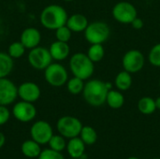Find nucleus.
<instances>
[{"instance_id":"obj_1","label":"nucleus","mask_w":160,"mask_h":159,"mask_svg":"<svg viewBox=\"0 0 160 159\" xmlns=\"http://www.w3.org/2000/svg\"><path fill=\"white\" fill-rule=\"evenodd\" d=\"M107 82L94 79L88 81L84 84L82 96L84 100L93 107H100L106 103L107 95L109 92Z\"/></svg>"},{"instance_id":"obj_2","label":"nucleus","mask_w":160,"mask_h":159,"mask_svg":"<svg viewBox=\"0 0 160 159\" xmlns=\"http://www.w3.org/2000/svg\"><path fill=\"white\" fill-rule=\"evenodd\" d=\"M68 18V12L62 6L52 4L42 9L39 21L43 27L50 30H56L67 23Z\"/></svg>"},{"instance_id":"obj_3","label":"nucleus","mask_w":160,"mask_h":159,"mask_svg":"<svg viewBox=\"0 0 160 159\" xmlns=\"http://www.w3.org/2000/svg\"><path fill=\"white\" fill-rule=\"evenodd\" d=\"M94 62L83 52L74 53L69 61V68L73 76L78 77L82 80H88L94 73L95 66Z\"/></svg>"},{"instance_id":"obj_4","label":"nucleus","mask_w":160,"mask_h":159,"mask_svg":"<svg viewBox=\"0 0 160 159\" xmlns=\"http://www.w3.org/2000/svg\"><path fill=\"white\" fill-rule=\"evenodd\" d=\"M111 35L109 25L101 21H96L88 24L84 30V37L90 44H102L108 40Z\"/></svg>"},{"instance_id":"obj_5","label":"nucleus","mask_w":160,"mask_h":159,"mask_svg":"<svg viewBox=\"0 0 160 159\" xmlns=\"http://www.w3.org/2000/svg\"><path fill=\"white\" fill-rule=\"evenodd\" d=\"M46 82L53 87H61L68 81L67 68L59 63H52L44 69Z\"/></svg>"},{"instance_id":"obj_6","label":"nucleus","mask_w":160,"mask_h":159,"mask_svg":"<svg viewBox=\"0 0 160 159\" xmlns=\"http://www.w3.org/2000/svg\"><path fill=\"white\" fill-rule=\"evenodd\" d=\"M82 122L73 116H63L59 118L56 124L57 130L60 135L67 139H72L78 137L82 128Z\"/></svg>"},{"instance_id":"obj_7","label":"nucleus","mask_w":160,"mask_h":159,"mask_svg":"<svg viewBox=\"0 0 160 159\" xmlns=\"http://www.w3.org/2000/svg\"><path fill=\"white\" fill-rule=\"evenodd\" d=\"M112 17L118 22L128 24L138 16V11L134 5L128 1H121L114 5L112 10Z\"/></svg>"},{"instance_id":"obj_8","label":"nucleus","mask_w":160,"mask_h":159,"mask_svg":"<svg viewBox=\"0 0 160 159\" xmlns=\"http://www.w3.org/2000/svg\"><path fill=\"white\" fill-rule=\"evenodd\" d=\"M52 57L49 49L37 46L30 50L28 53V63L37 70H44L52 62Z\"/></svg>"},{"instance_id":"obj_9","label":"nucleus","mask_w":160,"mask_h":159,"mask_svg":"<svg viewBox=\"0 0 160 159\" xmlns=\"http://www.w3.org/2000/svg\"><path fill=\"white\" fill-rule=\"evenodd\" d=\"M145 59L143 53L139 50L128 51L122 59V65L125 70L129 73H137L144 67Z\"/></svg>"},{"instance_id":"obj_10","label":"nucleus","mask_w":160,"mask_h":159,"mask_svg":"<svg viewBox=\"0 0 160 159\" xmlns=\"http://www.w3.org/2000/svg\"><path fill=\"white\" fill-rule=\"evenodd\" d=\"M30 134L32 140L39 144H47L51 138L53 136V131L52 126L43 120L35 122L30 129Z\"/></svg>"},{"instance_id":"obj_11","label":"nucleus","mask_w":160,"mask_h":159,"mask_svg":"<svg viewBox=\"0 0 160 159\" xmlns=\"http://www.w3.org/2000/svg\"><path fill=\"white\" fill-rule=\"evenodd\" d=\"M12 114L18 121L22 123H27L35 119L37 115V109L33 103L22 100L14 105L12 109Z\"/></svg>"},{"instance_id":"obj_12","label":"nucleus","mask_w":160,"mask_h":159,"mask_svg":"<svg viewBox=\"0 0 160 159\" xmlns=\"http://www.w3.org/2000/svg\"><path fill=\"white\" fill-rule=\"evenodd\" d=\"M18 97V87L14 82L6 78H0V105L12 104Z\"/></svg>"},{"instance_id":"obj_13","label":"nucleus","mask_w":160,"mask_h":159,"mask_svg":"<svg viewBox=\"0 0 160 159\" xmlns=\"http://www.w3.org/2000/svg\"><path fill=\"white\" fill-rule=\"evenodd\" d=\"M18 97L27 102H35L40 97V88L33 82H22L18 87Z\"/></svg>"},{"instance_id":"obj_14","label":"nucleus","mask_w":160,"mask_h":159,"mask_svg":"<svg viewBox=\"0 0 160 159\" xmlns=\"http://www.w3.org/2000/svg\"><path fill=\"white\" fill-rule=\"evenodd\" d=\"M41 40V34L40 32L35 27H27L25 28L20 37V41L23 44L26 49H33L38 46Z\"/></svg>"},{"instance_id":"obj_15","label":"nucleus","mask_w":160,"mask_h":159,"mask_svg":"<svg viewBox=\"0 0 160 159\" xmlns=\"http://www.w3.org/2000/svg\"><path fill=\"white\" fill-rule=\"evenodd\" d=\"M89 22H88L87 18L83 14H81V13H75L69 16L66 23V25L74 33L84 32Z\"/></svg>"},{"instance_id":"obj_16","label":"nucleus","mask_w":160,"mask_h":159,"mask_svg":"<svg viewBox=\"0 0 160 159\" xmlns=\"http://www.w3.org/2000/svg\"><path fill=\"white\" fill-rule=\"evenodd\" d=\"M49 51L53 60L62 61V60H65L69 55L70 48L68 42L56 40L51 44Z\"/></svg>"},{"instance_id":"obj_17","label":"nucleus","mask_w":160,"mask_h":159,"mask_svg":"<svg viewBox=\"0 0 160 159\" xmlns=\"http://www.w3.org/2000/svg\"><path fill=\"white\" fill-rule=\"evenodd\" d=\"M67 151L72 158H82L85 151V143L78 137L69 139L67 143Z\"/></svg>"},{"instance_id":"obj_18","label":"nucleus","mask_w":160,"mask_h":159,"mask_svg":"<svg viewBox=\"0 0 160 159\" xmlns=\"http://www.w3.org/2000/svg\"><path fill=\"white\" fill-rule=\"evenodd\" d=\"M22 153L28 158H38L41 153L40 144L34 140H28L22 142L21 146Z\"/></svg>"},{"instance_id":"obj_19","label":"nucleus","mask_w":160,"mask_h":159,"mask_svg":"<svg viewBox=\"0 0 160 159\" xmlns=\"http://www.w3.org/2000/svg\"><path fill=\"white\" fill-rule=\"evenodd\" d=\"M114 84L119 91H128L132 85L131 73L128 72L125 69L123 71H120L115 77Z\"/></svg>"},{"instance_id":"obj_20","label":"nucleus","mask_w":160,"mask_h":159,"mask_svg":"<svg viewBox=\"0 0 160 159\" xmlns=\"http://www.w3.org/2000/svg\"><path fill=\"white\" fill-rule=\"evenodd\" d=\"M14 67L13 58H11L8 53L0 52V78H6L8 76Z\"/></svg>"},{"instance_id":"obj_21","label":"nucleus","mask_w":160,"mask_h":159,"mask_svg":"<svg viewBox=\"0 0 160 159\" xmlns=\"http://www.w3.org/2000/svg\"><path fill=\"white\" fill-rule=\"evenodd\" d=\"M106 103L112 109H114V110L120 109L123 107L125 103V97L120 91H115L112 89L108 92Z\"/></svg>"},{"instance_id":"obj_22","label":"nucleus","mask_w":160,"mask_h":159,"mask_svg":"<svg viewBox=\"0 0 160 159\" xmlns=\"http://www.w3.org/2000/svg\"><path fill=\"white\" fill-rule=\"evenodd\" d=\"M138 110L145 115L154 113L157 110L156 100L150 97H143L138 102Z\"/></svg>"},{"instance_id":"obj_23","label":"nucleus","mask_w":160,"mask_h":159,"mask_svg":"<svg viewBox=\"0 0 160 159\" xmlns=\"http://www.w3.org/2000/svg\"><path fill=\"white\" fill-rule=\"evenodd\" d=\"M105 54V50L102 44H91L87 51V55L94 63L100 62Z\"/></svg>"},{"instance_id":"obj_24","label":"nucleus","mask_w":160,"mask_h":159,"mask_svg":"<svg viewBox=\"0 0 160 159\" xmlns=\"http://www.w3.org/2000/svg\"><path fill=\"white\" fill-rule=\"evenodd\" d=\"M80 136H81V139L82 140V142L86 145H92L98 140L97 131L92 127H89V126L82 127Z\"/></svg>"},{"instance_id":"obj_25","label":"nucleus","mask_w":160,"mask_h":159,"mask_svg":"<svg viewBox=\"0 0 160 159\" xmlns=\"http://www.w3.org/2000/svg\"><path fill=\"white\" fill-rule=\"evenodd\" d=\"M84 84L85 83L83 82V80L74 76L73 78L69 79L67 82V88L70 94L79 95V94L82 93L83 88H84Z\"/></svg>"},{"instance_id":"obj_26","label":"nucleus","mask_w":160,"mask_h":159,"mask_svg":"<svg viewBox=\"0 0 160 159\" xmlns=\"http://www.w3.org/2000/svg\"><path fill=\"white\" fill-rule=\"evenodd\" d=\"M25 50H26V48L23 46V44L21 41H15V42H12L8 46V53L11 58L17 59V58L22 57L24 54Z\"/></svg>"},{"instance_id":"obj_27","label":"nucleus","mask_w":160,"mask_h":159,"mask_svg":"<svg viewBox=\"0 0 160 159\" xmlns=\"http://www.w3.org/2000/svg\"><path fill=\"white\" fill-rule=\"evenodd\" d=\"M48 144L51 149L57 152H62L65 148H67V142L62 135H53L49 141Z\"/></svg>"},{"instance_id":"obj_28","label":"nucleus","mask_w":160,"mask_h":159,"mask_svg":"<svg viewBox=\"0 0 160 159\" xmlns=\"http://www.w3.org/2000/svg\"><path fill=\"white\" fill-rule=\"evenodd\" d=\"M72 31L65 24L55 30V37L59 41L63 42H68L71 38Z\"/></svg>"},{"instance_id":"obj_29","label":"nucleus","mask_w":160,"mask_h":159,"mask_svg":"<svg viewBox=\"0 0 160 159\" xmlns=\"http://www.w3.org/2000/svg\"><path fill=\"white\" fill-rule=\"evenodd\" d=\"M148 60L154 67H160V43L156 44L149 52Z\"/></svg>"},{"instance_id":"obj_30","label":"nucleus","mask_w":160,"mask_h":159,"mask_svg":"<svg viewBox=\"0 0 160 159\" xmlns=\"http://www.w3.org/2000/svg\"><path fill=\"white\" fill-rule=\"evenodd\" d=\"M38 159H65L61 152L54 151L51 148L41 151Z\"/></svg>"},{"instance_id":"obj_31","label":"nucleus","mask_w":160,"mask_h":159,"mask_svg":"<svg viewBox=\"0 0 160 159\" xmlns=\"http://www.w3.org/2000/svg\"><path fill=\"white\" fill-rule=\"evenodd\" d=\"M10 117V112L7 106L0 105V126L5 125Z\"/></svg>"},{"instance_id":"obj_32","label":"nucleus","mask_w":160,"mask_h":159,"mask_svg":"<svg viewBox=\"0 0 160 159\" xmlns=\"http://www.w3.org/2000/svg\"><path fill=\"white\" fill-rule=\"evenodd\" d=\"M131 25H132V27L134 28V29H136V30H140V29H142V27H143V21L141 19V18H139L138 16L132 21V22L130 23Z\"/></svg>"},{"instance_id":"obj_33","label":"nucleus","mask_w":160,"mask_h":159,"mask_svg":"<svg viewBox=\"0 0 160 159\" xmlns=\"http://www.w3.org/2000/svg\"><path fill=\"white\" fill-rule=\"evenodd\" d=\"M5 142H6V137L2 132H0V149L4 146Z\"/></svg>"},{"instance_id":"obj_34","label":"nucleus","mask_w":160,"mask_h":159,"mask_svg":"<svg viewBox=\"0 0 160 159\" xmlns=\"http://www.w3.org/2000/svg\"><path fill=\"white\" fill-rule=\"evenodd\" d=\"M156 100V106H157V109H158L160 110V97H158L157 99H155Z\"/></svg>"},{"instance_id":"obj_35","label":"nucleus","mask_w":160,"mask_h":159,"mask_svg":"<svg viewBox=\"0 0 160 159\" xmlns=\"http://www.w3.org/2000/svg\"><path fill=\"white\" fill-rule=\"evenodd\" d=\"M128 159H139L138 157H129V158H128Z\"/></svg>"},{"instance_id":"obj_36","label":"nucleus","mask_w":160,"mask_h":159,"mask_svg":"<svg viewBox=\"0 0 160 159\" xmlns=\"http://www.w3.org/2000/svg\"><path fill=\"white\" fill-rule=\"evenodd\" d=\"M64 1H67V2H71V1H73V0H64Z\"/></svg>"},{"instance_id":"obj_37","label":"nucleus","mask_w":160,"mask_h":159,"mask_svg":"<svg viewBox=\"0 0 160 159\" xmlns=\"http://www.w3.org/2000/svg\"><path fill=\"white\" fill-rule=\"evenodd\" d=\"M72 159H81V158H72Z\"/></svg>"},{"instance_id":"obj_38","label":"nucleus","mask_w":160,"mask_h":159,"mask_svg":"<svg viewBox=\"0 0 160 159\" xmlns=\"http://www.w3.org/2000/svg\"><path fill=\"white\" fill-rule=\"evenodd\" d=\"M159 87H160V80H159Z\"/></svg>"},{"instance_id":"obj_39","label":"nucleus","mask_w":160,"mask_h":159,"mask_svg":"<svg viewBox=\"0 0 160 159\" xmlns=\"http://www.w3.org/2000/svg\"><path fill=\"white\" fill-rule=\"evenodd\" d=\"M154 159H160V158H154Z\"/></svg>"}]
</instances>
